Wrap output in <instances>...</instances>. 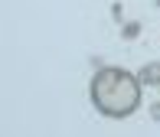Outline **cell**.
I'll return each mask as SVG.
<instances>
[{"label": "cell", "mask_w": 160, "mask_h": 137, "mask_svg": "<svg viewBox=\"0 0 160 137\" xmlns=\"http://www.w3.org/2000/svg\"><path fill=\"white\" fill-rule=\"evenodd\" d=\"M92 101L108 118H128L141 105V78L124 69H101L92 82Z\"/></svg>", "instance_id": "obj_1"}, {"label": "cell", "mask_w": 160, "mask_h": 137, "mask_svg": "<svg viewBox=\"0 0 160 137\" xmlns=\"http://www.w3.org/2000/svg\"><path fill=\"white\" fill-rule=\"evenodd\" d=\"M141 85H160V62H150V66L141 69Z\"/></svg>", "instance_id": "obj_2"}, {"label": "cell", "mask_w": 160, "mask_h": 137, "mask_svg": "<svg viewBox=\"0 0 160 137\" xmlns=\"http://www.w3.org/2000/svg\"><path fill=\"white\" fill-rule=\"evenodd\" d=\"M137 33H141V23H124V30H121V36H124V39H134Z\"/></svg>", "instance_id": "obj_3"}, {"label": "cell", "mask_w": 160, "mask_h": 137, "mask_svg": "<svg viewBox=\"0 0 160 137\" xmlns=\"http://www.w3.org/2000/svg\"><path fill=\"white\" fill-rule=\"evenodd\" d=\"M150 114H154V121H160V105H154V108H150Z\"/></svg>", "instance_id": "obj_4"}]
</instances>
